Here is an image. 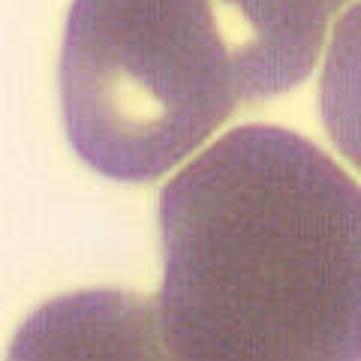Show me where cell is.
Here are the masks:
<instances>
[{
    "label": "cell",
    "instance_id": "1",
    "mask_svg": "<svg viewBox=\"0 0 361 361\" xmlns=\"http://www.w3.org/2000/svg\"><path fill=\"white\" fill-rule=\"evenodd\" d=\"M154 331L172 358H361V187L280 127H241L160 193Z\"/></svg>",
    "mask_w": 361,
    "mask_h": 361
},
{
    "label": "cell",
    "instance_id": "2",
    "mask_svg": "<svg viewBox=\"0 0 361 361\" xmlns=\"http://www.w3.org/2000/svg\"><path fill=\"white\" fill-rule=\"evenodd\" d=\"M244 103L211 0H73L61 51L63 127L111 180L148 184Z\"/></svg>",
    "mask_w": 361,
    "mask_h": 361
},
{
    "label": "cell",
    "instance_id": "3",
    "mask_svg": "<svg viewBox=\"0 0 361 361\" xmlns=\"http://www.w3.org/2000/svg\"><path fill=\"white\" fill-rule=\"evenodd\" d=\"M353 0H211L244 103L286 94L310 75L329 27Z\"/></svg>",
    "mask_w": 361,
    "mask_h": 361
},
{
    "label": "cell",
    "instance_id": "4",
    "mask_svg": "<svg viewBox=\"0 0 361 361\" xmlns=\"http://www.w3.org/2000/svg\"><path fill=\"white\" fill-rule=\"evenodd\" d=\"M319 111L334 148L361 172V0L334 25L319 78Z\"/></svg>",
    "mask_w": 361,
    "mask_h": 361
}]
</instances>
